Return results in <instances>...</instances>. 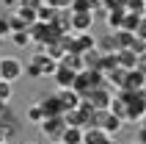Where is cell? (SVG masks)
Returning a JSON list of instances; mask_svg holds the SVG:
<instances>
[{
    "instance_id": "obj_1",
    "label": "cell",
    "mask_w": 146,
    "mask_h": 144,
    "mask_svg": "<svg viewBox=\"0 0 146 144\" xmlns=\"http://www.w3.org/2000/svg\"><path fill=\"white\" fill-rule=\"evenodd\" d=\"M55 69H58V61L50 58L44 50L36 53V56L25 64V75H31V78H47V75H55Z\"/></svg>"
},
{
    "instance_id": "obj_2",
    "label": "cell",
    "mask_w": 146,
    "mask_h": 144,
    "mask_svg": "<svg viewBox=\"0 0 146 144\" xmlns=\"http://www.w3.org/2000/svg\"><path fill=\"white\" fill-rule=\"evenodd\" d=\"M25 75V64L14 56H3L0 58V80L3 83H17Z\"/></svg>"
},
{
    "instance_id": "obj_3",
    "label": "cell",
    "mask_w": 146,
    "mask_h": 144,
    "mask_svg": "<svg viewBox=\"0 0 146 144\" xmlns=\"http://www.w3.org/2000/svg\"><path fill=\"white\" fill-rule=\"evenodd\" d=\"M39 130L44 133L47 141H58L61 133L66 130V119H64V116H50V119H44V122L39 125Z\"/></svg>"
},
{
    "instance_id": "obj_4",
    "label": "cell",
    "mask_w": 146,
    "mask_h": 144,
    "mask_svg": "<svg viewBox=\"0 0 146 144\" xmlns=\"http://www.w3.org/2000/svg\"><path fill=\"white\" fill-rule=\"evenodd\" d=\"M69 25L77 33H88L94 25V11H69Z\"/></svg>"
},
{
    "instance_id": "obj_5",
    "label": "cell",
    "mask_w": 146,
    "mask_h": 144,
    "mask_svg": "<svg viewBox=\"0 0 146 144\" xmlns=\"http://www.w3.org/2000/svg\"><path fill=\"white\" fill-rule=\"evenodd\" d=\"M55 97H58V103H61V108H64V111H72V108H77V105H80V100H83V97L77 94L74 89H58Z\"/></svg>"
},
{
    "instance_id": "obj_6",
    "label": "cell",
    "mask_w": 146,
    "mask_h": 144,
    "mask_svg": "<svg viewBox=\"0 0 146 144\" xmlns=\"http://www.w3.org/2000/svg\"><path fill=\"white\" fill-rule=\"evenodd\" d=\"M41 108V114H44V119H50V116H64V108H61V103H58V97L52 94V97H44V100H39L36 103Z\"/></svg>"
},
{
    "instance_id": "obj_7",
    "label": "cell",
    "mask_w": 146,
    "mask_h": 144,
    "mask_svg": "<svg viewBox=\"0 0 146 144\" xmlns=\"http://www.w3.org/2000/svg\"><path fill=\"white\" fill-rule=\"evenodd\" d=\"M143 83H146V75H141L138 69H130L127 78H124L121 92H143Z\"/></svg>"
},
{
    "instance_id": "obj_8",
    "label": "cell",
    "mask_w": 146,
    "mask_h": 144,
    "mask_svg": "<svg viewBox=\"0 0 146 144\" xmlns=\"http://www.w3.org/2000/svg\"><path fill=\"white\" fill-rule=\"evenodd\" d=\"M55 83H58V89H72L74 86V78H77V72L74 69H66V67H61L58 64V69H55Z\"/></svg>"
},
{
    "instance_id": "obj_9",
    "label": "cell",
    "mask_w": 146,
    "mask_h": 144,
    "mask_svg": "<svg viewBox=\"0 0 146 144\" xmlns=\"http://www.w3.org/2000/svg\"><path fill=\"white\" fill-rule=\"evenodd\" d=\"M58 144H83V128H69L66 125V130L61 133Z\"/></svg>"
},
{
    "instance_id": "obj_10",
    "label": "cell",
    "mask_w": 146,
    "mask_h": 144,
    "mask_svg": "<svg viewBox=\"0 0 146 144\" xmlns=\"http://www.w3.org/2000/svg\"><path fill=\"white\" fill-rule=\"evenodd\" d=\"M143 20V14H138V11H124V20H121V31L127 33H135L138 31V22Z\"/></svg>"
},
{
    "instance_id": "obj_11",
    "label": "cell",
    "mask_w": 146,
    "mask_h": 144,
    "mask_svg": "<svg viewBox=\"0 0 146 144\" xmlns=\"http://www.w3.org/2000/svg\"><path fill=\"white\" fill-rule=\"evenodd\" d=\"M108 139L105 130H99V128H83V144H102Z\"/></svg>"
},
{
    "instance_id": "obj_12",
    "label": "cell",
    "mask_w": 146,
    "mask_h": 144,
    "mask_svg": "<svg viewBox=\"0 0 146 144\" xmlns=\"http://www.w3.org/2000/svg\"><path fill=\"white\" fill-rule=\"evenodd\" d=\"M124 11L127 8H110L108 11V28H110V33H116V31H121V20H124Z\"/></svg>"
},
{
    "instance_id": "obj_13",
    "label": "cell",
    "mask_w": 146,
    "mask_h": 144,
    "mask_svg": "<svg viewBox=\"0 0 146 144\" xmlns=\"http://www.w3.org/2000/svg\"><path fill=\"white\" fill-rule=\"evenodd\" d=\"M25 119L31 122V125H41V122H44V114H41L39 105H31V108L25 111Z\"/></svg>"
},
{
    "instance_id": "obj_14",
    "label": "cell",
    "mask_w": 146,
    "mask_h": 144,
    "mask_svg": "<svg viewBox=\"0 0 146 144\" xmlns=\"http://www.w3.org/2000/svg\"><path fill=\"white\" fill-rule=\"evenodd\" d=\"M11 39H14L17 47H28V44H33V42H31V33H28V31H17V33H11Z\"/></svg>"
},
{
    "instance_id": "obj_15",
    "label": "cell",
    "mask_w": 146,
    "mask_h": 144,
    "mask_svg": "<svg viewBox=\"0 0 146 144\" xmlns=\"http://www.w3.org/2000/svg\"><path fill=\"white\" fill-rule=\"evenodd\" d=\"M50 8H55V11H66V8L72 6V0H44Z\"/></svg>"
},
{
    "instance_id": "obj_16",
    "label": "cell",
    "mask_w": 146,
    "mask_h": 144,
    "mask_svg": "<svg viewBox=\"0 0 146 144\" xmlns=\"http://www.w3.org/2000/svg\"><path fill=\"white\" fill-rule=\"evenodd\" d=\"M44 6V0H19V8H28V11H39Z\"/></svg>"
},
{
    "instance_id": "obj_17",
    "label": "cell",
    "mask_w": 146,
    "mask_h": 144,
    "mask_svg": "<svg viewBox=\"0 0 146 144\" xmlns=\"http://www.w3.org/2000/svg\"><path fill=\"white\" fill-rule=\"evenodd\" d=\"M8 100H11V83H3V80H0V103L6 105Z\"/></svg>"
},
{
    "instance_id": "obj_18",
    "label": "cell",
    "mask_w": 146,
    "mask_h": 144,
    "mask_svg": "<svg viewBox=\"0 0 146 144\" xmlns=\"http://www.w3.org/2000/svg\"><path fill=\"white\" fill-rule=\"evenodd\" d=\"M135 36L146 42V17H143V20H141V22H138V31H135Z\"/></svg>"
},
{
    "instance_id": "obj_19",
    "label": "cell",
    "mask_w": 146,
    "mask_h": 144,
    "mask_svg": "<svg viewBox=\"0 0 146 144\" xmlns=\"http://www.w3.org/2000/svg\"><path fill=\"white\" fill-rule=\"evenodd\" d=\"M135 69H138L141 75H146V53H143V56H138V61H135Z\"/></svg>"
},
{
    "instance_id": "obj_20",
    "label": "cell",
    "mask_w": 146,
    "mask_h": 144,
    "mask_svg": "<svg viewBox=\"0 0 146 144\" xmlns=\"http://www.w3.org/2000/svg\"><path fill=\"white\" fill-rule=\"evenodd\" d=\"M105 6H113V8H127V0H102Z\"/></svg>"
},
{
    "instance_id": "obj_21",
    "label": "cell",
    "mask_w": 146,
    "mask_h": 144,
    "mask_svg": "<svg viewBox=\"0 0 146 144\" xmlns=\"http://www.w3.org/2000/svg\"><path fill=\"white\" fill-rule=\"evenodd\" d=\"M102 144H116V139H113V136H108V139H105Z\"/></svg>"
},
{
    "instance_id": "obj_22",
    "label": "cell",
    "mask_w": 146,
    "mask_h": 144,
    "mask_svg": "<svg viewBox=\"0 0 146 144\" xmlns=\"http://www.w3.org/2000/svg\"><path fill=\"white\" fill-rule=\"evenodd\" d=\"M127 144H141V141H127Z\"/></svg>"
},
{
    "instance_id": "obj_23",
    "label": "cell",
    "mask_w": 146,
    "mask_h": 144,
    "mask_svg": "<svg viewBox=\"0 0 146 144\" xmlns=\"http://www.w3.org/2000/svg\"><path fill=\"white\" fill-rule=\"evenodd\" d=\"M47 144H58V141H47Z\"/></svg>"
},
{
    "instance_id": "obj_24",
    "label": "cell",
    "mask_w": 146,
    "mask_h": 144,
    "mask_svg": "<svg viewBox=\"0 0 146 144\" xmlns=\"http://www.w3.org/2000/svg\"><path fill=\"white\" fill-rule=\"evenodd\" d=\"M0 144H8V141H0Z\"/></svg>"
},
{
    "instance_id": "obj_25",
    "label": "cell",
    "mask_w": 146,
    "mask_h": 144,
    "mask_svg": "<svg viewBox=\"0 0 146 144\" xmlns=\"http://www.w3.org/2000/svg\"><path fill=\"white\" fill-rule=\"evenodd\" d=\"M25 144H33V141H25Z\"/></svg>"
}]
</instances>
